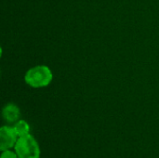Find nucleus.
I'll return each mask as SVG.
<instances>
[{
  "mask_svg": "<svg viewBox=\"0 0 159 158\" xmlns=\"http://www.w3.org/2000/svg\"><path fill=\"white\" fill-rule=\"evenodd\" d=\"M53 79L51 70L46 65H37L29 69L25 75L24 80L32 88H44L48 86Z\"/></svg>",
  "mask_w": 159,
  "mask_h": 158,
  "instance_id": "nucleus-1",
  "label": "nucleus"
},
{
  "mask_svg": "<svg viewBox=\"0 0 159 158\" xmlns=\"http://www.w3.org/2000/svg\"><path fill=\"white\" fill-rule=\"evenodd\" d=\"M19 158H40V148L36 140L30 134L20 137L14 146Z\"/></svg>",
  "mask_w": 159,
  "mask_h": 158,
  "instance_id": "nucleus-2",
  "label": "nucleus"
},
{
  "mask_svg": "<svg viewBox=\"0 0 159 158\" xmlns=\"http://www.w3.org/2000/svg\"><path fill=\"white\" fill-rule=\"evenodd\" d=\"M19 137L16 134L13 127L3 126L0 129V150L6 151L13 148Z\"/></svg>",
  "mask_w": 159,
  "mask_h": 158,
  "instance_id": "nucleus-3",
  "label": "nucleus"
},
{
  "mask_svg": "<svg viewBox=\"0 0 159 158\" xmlns=\"http://www.w3.org/2000/svg\"><path fill=\"white\" fill-rule=\"evenodd\" d=\"M4 119L8 123L17 122L20 117V109L14 103H7L2 111Z\"/></svg>",
  "mask_w": 159,
  "mask_h": 158,
  "instance_id": "nucleus-4",
  "label": "nucleus"
},
{
  "mask_svg": "<svg viewBox=\"0 0 159 158\" xmlns=\"http://www.w3.org/2000/svg\"><path fill=\"white\" fill-rule=\"evenodd\" d=\"M13 128H14V130L19 138L28 135L29 131H30V127H29L28 123L24 120L17 121L15 123V125L13 126Z\"/></svg>",
  "mask_w": 159,
  "mask_h": 158,
  "instance_id": "nucleus-5",
  "label": "nucleus"
},
{
  "mask_svg": "<svg viewBox=\"0 0 159 158\" xmlns=\"http://www.w3.org/2000/svg\"><path fill=\"white\" fill-rule=\"evenodd\" d=\"M0 158H19V156H17L16 152L14 153L9 150H6V151H3Z\"/></svg>",
  "mask_w": 159,
  "mask_h": 158,
  "instance_id": "nucleus-6",
  "label": "nucleus"
}]
</instances>
